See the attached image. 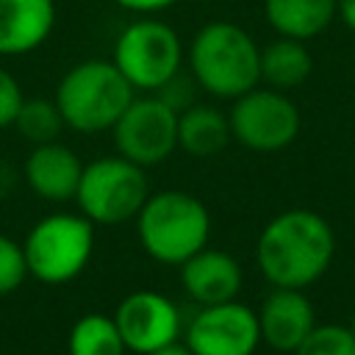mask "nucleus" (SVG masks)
Instances as JSON below:
<instances>
[{
  "label": "nucleus",
  "instance_id": "obj_1",
  "mask_svg": "<svg viewBox=\"0 0 355 355\" xmlns=\"http://www.w3.org/2000/svg\"><path fill=\"white\" fill-rule=\"evenodd\" d=\"M336 239L324 216L294 208L266 222L258 236L255 258L263 277L277 288H305L324 275L333 261Z\"/></svg>",
  "mask_w": 355,
  "mask_h": 355
},
{
  "label": "nucleus",
  "instance_id": "obj_2",
  "mask_svg": "<svg viewBox=\"0 0 355 355\" xmlns=\"http://www.w3.org/2000/svg\"><path fill=\"white\" fill-rule=\"evenodd\" d=\"M197 86L219 100H236L261 83V47L236 22H205L186 50Z\"/></svg>",
  "mask_w": 355,
  "mask_h": 355
},
{
  "label": "nucleus",
  "instance_id": "obj_3",
  "mask_svg": "<svg viewBox=\"0 0 355 355\" xmlns=\"http://www.w3.org/2000/svg\"><path fill=\"white\" fill-rule=\"evenodd\" d=\"M136 89L108 58H89L64 72L55 86V105L64 125L78 133H103L116 125Z\"/></svg>",
  "mask_w": 355,
  "mask_h": 355
},
{
  "label": "nucleus",
  "instance_id": "obj_4",
  "mask_svg": "<svg viewBox=\"0 0 355 355\" xmlns=\"http://www.w3.org/2000/svg\"><path fill=\"white\" fill-rule=\"evenodd\" d=\"M136 230L144 252L166 266H180L200 252L211 236L208 208L189 191L164 189L144 200L136 214Z\"/></svg>",
  "mask_w": 355,
  "mask_h": 355
},
{
  "label": "nucleus",
  "instance_id": "obj_5",
  "mask_svg": "<svg viewBox=\"0 0 355 355\" xmlns=\"http://www.w3.org/2000/svg\"><path fill=\"white\" fill-rule=\"evenodd\" d=\"M28 275L58 286L75 280L94 252V222L83 214H47L22 241Z\"/></svg>",
  "mask_w": 355,
  "mask_h": 355
},
{
  "label": "nucleus",
  "instance_id": "obj_6",
  "mask_svg": "<svg viewBox=\"0 0 355 355\" xmlns=\"http://www.w3.org/2000/svg\"><path fill=\"white\" fill-rule=\"evenodd\" d=\"M183 58L186 50L178 31L155 14H141L139 19L128 22L119 31L111 55L125 80L139 92L161 89L172 75L180 72Z\"/></svg>",
  "mask_w": 355,
  "mask_h": 355
},
{
  "label": "nucleus",
  "instance_id": "obj_7",
  "mask_svg": "<svg viewBox=\"0 0 355 355\" xmlns=\"http://www.w3.org/2000/svg\"><path fill=\"white\" fill-rule=\"evenodd\" d=\"M150 197L144 166L108 155L92 164H83L80 183L75 191V202L83 216L94 225H125L136 219L144 200Z\"/></svg>",
  "mask_w": 355,
  "mask_h": 355
},
{
  "label": "nucleus",
  "instance_id": "obj_8",
  "mask_svg": "<svg viewBox=\"0 0 355 355\" xmlns=\"http://www.w3.org/2000/svg\"><path fill=\"white\" fill-rule=\"evenodd\" d=\"M227 119H230L233 139L258 153L283 150L300 133L297 105L280 89H272V86L269 89L255 86L241 97H236Z\"/></svg>",
  "mask_w": 355,
  "mask_h": 355
},
{
  "label": "nucleus",
  "instance_id": "obj_9",
  "mask_svg": "<svg viewBox=\"0 0 355 355\" xmlns=\"http://www.w3.org/2000/svg\"><path fill=\"white\" fill-rule=\"evenodd\" d=\"M116 153L139 166H155L166 161L178 147V111H172L158 94L133 97L111 128Z\"/></svg>",
  "mask_w": 355,
  "mask_h": 355
},
{
  "label": "nucleus",
  "instance_id": "obj_10",
  "mask_svg": "<svg viewBox=\"0 0 355 355\" xmlns=\"http://www.w3.org/2000/svg\"><path fill=\"white\" fill-rule=\"evenodd\" d=\"M183 344L191 355H252L261 344L258 316L236 300L200 305L186 327Z\"/></svg>",
  "mask_w": 355,
  "mask_h": 355
},
{
  "label": "nucleus",
  "instance_id": "obj_11",
  "mask_svg": "<svg viewBox=\"0 0 355 355\" xmlns=\"http://www.w3.org/2000/svg\"><path fill=\"white\" fill-rule=\"evenodd\" d=\"M114 322L122 333L128 352L147 355L158 347H166L180 338V311L178 305L150 288H139L128 294L116 311Z\"/></svg>",
  "mask_w": 355,
  "mask_h": 355
},
{
  "label": "nucleus",
  "instance_id": "obj_12",
  "mask_svg": "<svg viewBox=\"0 0 355 355\" xmlns=\"http://www.w3.org/2000/svg\"><path fill=\"white\" fill-rule=\"evenodd\" d=\"M258 330L261 341L272 349L294 352L300 341L313 330V305L300 288H277L258 308Z\"/></svg>",
  "mask_w": 355,
  "mask_h": 355
},
{
  "label": "nucleus",
  "instance_id": "obj_13",
  "mask_svg": "<svg viewBox=\"0 0 355 355\" xmlns=\"http://www.w3.org/2000/svg\"><path fill=\"white\" fill-rule=\"evenodd\" d=\"M80 172H83L80 158L67 144L58 141L33 144L31 155L25 158V183L36 197L47 202L75 200Z\"/></svg>",
  "mask_w": 355,
  "mask_h": 355
},
{
  "label": "nucleus",
  "instance_id": "obj_14",
  "mask_svg": "<svg viewBox=\"0 0 355 355\" xmlns=\"http://www.w3.org/2000/svg\"><path fill=\"white\" fill-rule=\"evenodd\" d=\"M180 283L197 305L230 302L241 288V266L230 252L202 247L180 263Z\"/></svg>",
  "mask_w": 355,
  "mask_h": 355
},
{
  "label": "nucleus",
  "instance_id": "obj_15",
  "mask_svg": "<svg viewBox=\"0 0 355 355\" xmlns=\"http://www.w3.org/2000/svg\"><path fill=\"white\" fill-rule=\"evenodd\" d=\"M55 28V0H0V58L42 47Z\"/></svg>",
  "mask_w": 355,
  "mask_h": 355
},
{
  "label": "nucleus",
  "instance_id": "obj_16",
  "mask_svg": "<svg viewBox=\"0 0 355 355\" xmlns=\"http://www.w3.org/2000/svg\"><path fill=\"white\" fill-rule=\"evenodd\" d=\"M230 139V119L214 105L194 103L178 114V147L194 158H211L222 153Z\"/></svg>",
  "mask_w": 355,
  "mask_h": 355
},
{
  "label": "nucleus",
  "instance_id": "obj_17",
  "mask_svg": "<svg viewBox=\"0 0 355 355\" xmlns=\"http://www.w3.org/2000/svg\"><path fill=\"white\" fill-rule=\"evenodd\" d=\"M263 17L277 36L308 42L336 17V0H263Z\"/></svg>",
  "mask_w": 355,
  "mask_h": 355
},
{
  "label": "nucleus",
  "instance_id": "obj_18",
  "mask_svg": "<svg viewBox=\"0 0 355 355\" xmlns=\"http://www.w3.org/2000/svg\"><path fill=\"white\" fill-rule=\"evenodd\" d=\"M311 69H313L311 53L300 39L277 36L275 42L261 47V80L272 89L280 92L294 89L308 80Z\"/></svg>",
  "mask_w": 355,
  "mask_h": 355
},
{
  "label": "nucleus",
  "instance_id": "obj_19",
  "mask_svg": "<svg viewBox=\"0 0 355 355\" xmlns=\"http://www.w3.org/2000/svg\"><path fill=\"white\" fill-rule=\"evenodd\" d=\"M67 352L69 355H125L128 347L122 341V333L114 316L86 313L72 324L67 336Z\"/></svg>",
  "mask_w": 355,
  "mask_h": 355
},
{
  "label": "nucleus",
  "instance_id": "obj_20",
  "mask_svg": "<svg viewBox=\"0 0 355 355\" xmlns=\"http://www.w3.org/2000/svg\"><path fill=\"white\" fill-rule=\"evenodd\" d=\"M17 133L22 139H28L31 144H44V141H58L64 125V116L55 105V100H44V97H31L22 100L14 125Z\"/></svg>",
  "mask_w": 355,
  "mask_h": 355
},
{
  "label": "nucleus",
  "instance_id": "obj_21",
  "mask_svg": "<svg viewBox=\"0 0 355 355\" xmlns=\"http://www.w3.org/2000/svg\"><path fill=\"white\" fill-rule=\"evenodd\" d=\"M294 355H355V336L344 324H313Z\"/></svg>",
  "mask_w": 355,
  "mask_h": 355
},
{
  "label": "nucleus",
  "instance_id": "obj_22",
  "mask_svg": "<svg viewBox=\"0 0 355 355\" xmlns=\"http://www.w3.org/2000/svg\"><path fill=\"white\" fill-rule=\"evenodd\" d=\"M28 277V263L22 244L0 233V297L17 291Z\"/></svg>",
  "mask_w": 355,
  "mask_h": 355
},
{
  "label": "nucleus",
  "instance_id": "obj_23",
  "mask_svg": "<svg viewBox=\"0 0 355 355\" xmlns=\"http://www.w3.org/2000/svg\"><path fill=\"white\" fill-rule=\"evenodd\" d=\"M197 89H200V86H197V80L191 78V72L186 75V72L180 69L178 75H172V78H169L161 89H155L153 94H158L172 111L180 114V111H186L189 105H194V94H197Z\"/></svg>",
  "mask_w": 355,
  "mask_h": 355
},
{
  "label": "nucleus",
  "instance_id": "obj_24",
  "mask_svg": "<svg viewBox=\"0 0 355 355\" xmlns=\"http://www.w3.org/2000/svg\"><path fill=\"white\" fill-rule=\"evenodd\" d=\"M22 89L17 83V78L0 67V128H11L14 119H17V111L22 105Z\"/></svg>",
  "mask_w": 355,
  "mask_h": 355
},
{
  "label": "nucleus",
  "instance_id": "obj_25",
  "mask_svg": "<svg viewBox=\"0 0 355 355\" xmlns=\"http://www.w3.org/2000/svg\"><path fill=\"white\" fill-rule=\"evenodd\" d=\"M111 3H116L119 8H125V11H133V14H158V11H166V8H172L175 3H180V0H111Z\"/></svg>",
  "mask_w": 355,
  "mask_h": 355
},
{
  "label": "nucleus",
  "instance_id": "obj_26",
  "mask_svg": "<svg viewBox=\"0 0 355 355\" xmlns=\"http://www.w3.org/2000/svg\"><path fill=\"white\" fill-rule=\"evenodd\" d=\"M336 14L344 19L349 31H355V0H336Z\"/></svg>",
  "mask_w": 355,
  "mask_h": 355
},
{
  "label": "nucleus",
  "instance_id": "obj_27",
  "mask_svg": "<svg viewBox=\"0 0 355 355\" xmlns=\"http://www.w3.org/2000/svg\"><path fill=\"white\" fill-rule=\"evenodd\" d=\"M147 355H191V349H189L186 344H180V341H172V344L158 347V349H153V352H147Z\"/></svg>",
  "mask_w": 355,
  "mask_h": 355
},
{
  "label": "nucleus",
  "instance_id": "obj_28",
  "mask_svg": "<svg viewBox=\"0 0 355 355\" xmlns=\"http://www.w3.org/2000/svg\"><path fill=\"white\" fill-rule=\"evenodd\" d=\"M349 330H352V336H355V313H352V322H349Z\"/></svg>",
  "mask_w": 355,
  "mask_h": 355
}]
</instances>
